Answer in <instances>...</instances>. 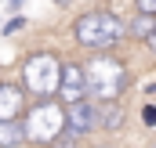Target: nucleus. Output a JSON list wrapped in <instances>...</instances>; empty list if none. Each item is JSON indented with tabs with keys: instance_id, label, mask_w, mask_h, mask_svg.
I'll return each instance as SVG.
<instances>
[{
	"instance_id": "3",
	"label": "nucleus",
	"mask_w": 156,
	"mask_h": 148,
	"mask_svg": "<svg viewBox=\"0 0 156 148\" xmlns=\"http://www.w3.org/2000/svg\"><path fill=\"white\" fill-rule=\"evenodd\" d=\"M58 76H62V62L51 54V51H33L26 62H22V94H33L40 101H47L55 90H58Z\"/></svg>"
},
{
	"instance_id": "5",
	"label": "nucleus",
	"mask_w": 156,
	"mask_h": 148,
	"mask_svg": "<svg viewBox=\"0 0 156 148\" xmlns=\"http://www.w3.org/2000/svg\"><path fill=\"white\" fill-rule=\"evenodd\" d=\"M55 98L66 105H76V101H87V83H83V65L80 62H62V76H58V90Z\"/></svg>"
},
{
	"instance_id": "2",
	"label": "nucleus",
	"mask_w": 156,
	"mask_h": 148,
	"mask_svg": "<svg viewBox=\"0 0 156 148\" xmlns=\"http://www.w3.org/2000/svg\"><path fill=\"white\" fill-rule=\"evenodd\" d=\"M83 83H87V98H98L102 105H109L127 87V65L113 54H94L83 65Z\"/></svg>"
},
{
	"instance_id": "10",
	"label": "nucleus",
	"mask_w": 156,
	"mask_h": 148,
	"mask_svg": "<svg viewBox=\"0 0 156 148\" xmlns=\"http://www.w3.org/2000/svg\"><path fill=\"white\" fill-rule=\"evenodd\" d=\"M153 29H156V18H145V15H138V18L127 25V33H134V36H142V40L153 36Z\"/></svg>"
},
{
	"instance_id": "14",
	"label": "nucleus",
	"mask_w": 156,
	"mask_h": 148,
	"mask_svg": "<svg viewBox=\"0 0 156 148\" xmlns=\"http://www.w3.org/2000/svg\"><path fill=\"white\" fill-rule=\"evenodd\" d=\"M145 43H149V47H153V54H156V29H153V36L145 40Z\"/></svg>"
},
{
	"instance_id": "15",
	"label": "nucleus",
	"mask_w": 156,
	"mask_h": 148,
	"mask_svg": "<svg viewBox=\"0 0 156 148\" xmlns=\"http://www.w3.org/2000/svg\"><path fill=\"white\" fill-rule=\"evenodd\" d=\"M7 4H11V11H18V7H22L26 0H7Z\"/></svg>"
},
{
	"instance_id": "6",
	"label": "nucleus",
	"mask_w": 156,
	"mask_h": 148,
	"mask_svg": "<svg viewBox=\"0 0 156 148\" xmlns=\"http://www.w3.org/2000/svg\"><path fill=\"white\" fill-rule=\"evenodd\" d=\"M66 137H83L94 130V105L91 101H76V105H66Z\"/></svg>"
},
{
	"instance_id": "9",
	"label": "nucleus",
	"mask_w": 156,
	"mask_h": 148,
	"mask_svg": "<svg viewBox=\"0 0 156 148\" xmlns=\"http://www.w3.org/2000/svg\"><path fill=\"white\" fill-rule=\"evenodd\" d=\"M26 145V126L22 119L18 123H0V148H18Z\"/></svg>"
},
{
	"instance_id": "13",
	"label": "nucleus",
	"mask_w": 156,
	"mask_h": 148,
	"mask_svg": "<svg viewBox=\"0 0 156 148\" xmlns=\"http://www.w3.org/2000/svg\"><path fill=\"white\" fill-rule=\"evenodd\" d=\"M142 119H145L149 126H156V105H145V109H142Z\"/></svg>"
},
{
	"instance_id": "11",
	"label": "nucleus",
	"mask_w": 156,
	"mask_h": 148,
	"mask_svg": "<svg viewBox=\"0 0 156 148\" xmlns=\"http://www.w3.org/2000/svg\"><path fill=\"white\" fill-rule=\"evenodd\" d=\"M134 7H138V15H145V18H156V0H134Z\"/></svg>"
},
{
	"instance_id": "8",
	"label": "nucleus",
	"mask_w": 156,
	"mask_h": 148,
	"mask_svg": "<svg viewBox=\"0 0 156 148\" xmlns=\"http://www.w3.org/2000/svg\"><path fill=\"white\" fill-rule=\"evenodd\" d=\"M120 123H123V109L120 105H94V130L102 126V130H116Z\"/></svg>"
},
{
	"instance_id": "4",
	"label": "nucleus",
	"mask_w": 156,
	"mask_h": 148,
	"mask_svg": "<svg viewBox=\"0 0 156 148\" xmlns=\"http://www.w3.org/2000/svg\"><path fill=\"white\" fill-rule=\"evenodd\" d=\"M22 126H26V141L51 148L66 134V112H62V105H55V101H40V105H29L26 109Z\"/></svg>"
},
{
	"instance_id": "1",
	"label": "nucleus",
	"mask_w": 156,
	"mask_h": 148,
	"mask_svg": "<svg viewBox=\"0 0 156 148\" xmlns=\"http://www.w3.org/2000/svg\"><path fill=\"white\" fill-rule=\"evenodd\" d=\"M123 36H127V22L116 11H105V7L87 11V15H80L73 22V40L80 47H87V51H98V54H105L109 47H116Z\"/></svg>"
},
{
	"instance_id": "7",
	"label": "nucleus",
	"mask_w": 156,
	"mask_h": 148,
	"mask_svg": "<svg viewBox=\"0 0 156 148\" xmlns=\"http://www.w3.org/2000/svg\"><path fill=\"white\" fill-rule=\"evenodd\" d=\"M26 116V94L18 83H0V123H18Z\"/></svg>"
},
{
	"instance_id": "12",
	"label": "nucleus",
	"mask_w": 156,
	"mask_h": 148,
	"mask_svg": "<svg viewBox=\"0 0 156 148\" xmlns=\"http://www.w3.org/2000/svg\"><path fill=\"white\" fill-rule=\"evenodd\" d=\"M22 25H26V18H22V15H15V18H11V22L4 25V33H7V36H15V33H18Z\"/></svg>"
}]
</instances>
